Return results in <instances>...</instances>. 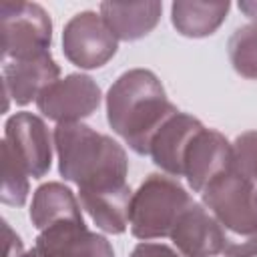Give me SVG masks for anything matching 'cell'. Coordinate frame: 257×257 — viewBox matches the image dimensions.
<instances>
[{
    "mask_svg": "<svg viewBox=\"0 0 257 257\" xmlns=\"http://www.w3.org/2000/svg\"><path fill=\"white\" fill-rule=\"evenodd\" d=\"M4 237H6V257H24V245L20 241V237L12 231V227L4 221Z\"/></svg>",
    "mask_w": 257,
    "mask_h": 257,
    "instance_id": "22",
    "label": "cell"
},
{
    "mask_svg": "<svg viewBox=\"0 0 257 257\" xmlns=\"http://www.w3.org/2000/svg\"><path fill=\"white\" fill-rule=\"evenodd\" d=\"M229 8V2L177 0L171 4V22L187 38H205L225 22Z\"/></svg>",
    "mask_w": 257,
    "mask_h": 257,
    "instance_id": "17",
    "label": "cell"
},
{
    "mask_svg": "<svg viewBox=\"0 0 257 257\" xmlns=\"http://www.w3.org/2000/svg\"><path fill=\"white\" fill-rule=\"evenodd\" d=\"M163 12L161 2H102L100 16L116 40H139L153 32Z\"/></svg>",
    "mask_w": 257,
    "mask_h": 257,
    "instance_id": "15",
    "label": "cell"
},
{
    "mask_svg": "<svg viewBox=\"0 0 257 257\" xmlns=\"http://www.w3.org/2000/svg\"><path fill=\"white\" fill-rule=\"evenodd\" d=\"M169 239L183 257L223 255V231L205 205L197 201H193L179 217Z\"/></svg>",
    "mask_w": 257,
    "mask_h": 257,
    "instance_id": "11",
    "label": "cell"
},
{
    "mask_svg": "<svg viewBox=\"0 0 257 257\" xmlns=\"http://www.w3.org/2000/svg\"><path fill=\"white\" fill-rule=\"evenodd\" d=\"M233 163V143H229L219 131L203 126L185 153L183 177L195 193H203L205 187L221 173L229 171Z\"/></svg>",
    "mask_w": 257,
    "mask_h": 257,
    "instance_id": "9",
    "label": "cell"
},
{
    "mask_svg": "<svg viewBox=\"0 0 257 257\" xmlns=\"http://www.w3.org/2000/svg\"><path fill=\"white\" fill-rule=\"evenodd\" d=\"M116 36L102 16L92 10L74 14L62 30V52L78 68L92 70L104 66L116 54Z\"/></svg>",
    "mask_w": 257,
    "mask_h": 257,
    "instance_id": "6",
    "label": "cell"
},
{
    "mask_svg": "<svg viewBox=\"0 0 257 257\" xmlns=\"http://www.w3.org/2000/svg\"><path fill=\"white\" fill-rule=\"evenodd\" d=\"M58 74H60V66L56 64L50 52L22 60H4L2 82H4L6 108H8V98H12L20 106L36 100L46 86L58 80Z\"/></svg>",
    "mask_w": 257,
    "mask_h": 257,
    "instance_id": "12",
    "label": "cell"
},
{
    "mask_svg": "<svg viewBox=\"0 0 257 257\" xmlns=\"http://www.w3.org/2000/svg\"><path fill=\"white\" fill-rule=\"evenodd\" d=\"M128 257H183V255H179L175 249H171L165 243H149V241H143V243H139L131 251Z\"/></svg>",
    "mask_w": 257,
    "mask_h": 257,
    "instance_id": "21",
    "label": "cell"
},
{
    "mask_svg": "<svg viewBox=\"0 0 257 257\" xmlns=\"http://www.w3.org/2000/svg\"><path fill=\"white\" fill-rule=\"evenodd\" d=\"M100 86L88 74H68L46 86L36 98L38 110L58 124L80 122L96 112L100 104Z\"/></svg>",
    "mask_w": 257,
    "mask_h": 257,
    "instance_id": "7",
    "label": "cell"
},
{
    "mask_svg": "<svg viewBox=\"0 0 257 257\" xmlns=\"http://www.w3.org/2000/svg\"><path fill=\"white\" fill-rule=\"evenodd\" d=\"M239 10L249 20H253V24H257V0H241L239 2Z\"/></svg>",
    "mask_w": 257,
    "mask_h": 257,
    "instance_id": "23",
    "label": "cell"
},
{
    "mask_svg": "<svg viewBox=\"0 0 257 257\" xmlns=\"http://www.w3.org/2000/svg\"><path fill=\"white\" fill-rule=\"evenodd\" d=\"M235 169L257 185V131L239 135L233 143Z\"/></svg>",
    "mask_w": 257,
    "mask_h": 257,
    "instance_id": "20",
    "label": "cell"
},
{
    "mask_svg": "<svg viewBox=\"0 0 257 257\" xmlns=\"http://www.w3.org/2000/svg\"><path fill=\"white\" fill-rule=\"evenodd\" d=\"M2 58L22 60L50 52L52 20L36 2H0Z\"/></svg>",
    "mask_w": 257,
    "mask_h": 257,
    "instance_id": "5",
    "label": "cell"
},
{
    "mask_svg": "<svg viewBox=\"0 0 257 257\" xmlns=\"http://www.w3.org/2000/svg\"><path fill=\"white\" fill-rule=\"evenodd\" d=\"M4 145L16 155L28 177L40 179L52 165V139L46 122L32 112H16L6 120Z\"/></svg>",
    "mask_w": 257,
    "mask_h": 257,
    "instance_id": "8",
    "label": "cell"
},
{
    "mask_svg": "<svg viewBox=\"0 0 257 257\" xmlns=\"http://www.w3.org/2000/svg\"><path fill=\"white\" fill-rule=\"evenodd\" d=\"M4 205L22 207L28 199V173L10 151L8 145L2 143V195Z\"/></svg>",
    "mask_w": 257,
    "mask_h": 257,
    "instance_id": "19",
    "label": "cell"
},
{
    "mask_svg": "<svg viewBox=\"0 0 257 257\" xmlns=\"http://www.w3.org/2000/svg\"><path fill=\"white\" fill-rule=\"evenodd\" d=\"M177 112L155 72L131 68L106 92V120L137 155H149V145L163 122Z\"/></svg>",
    "mask_w": 257,
    "mask_h": 257,
    "instance_id": "1",
    "label": "cell"
},
{
    "mask_svg": "<svg viewBox=\"0 0 257 257\" xmlns=\"http://www.w3.org/2000/svg\"><path fill=\"white\" fill-rule=\"evenodd\" d=\"M201 203L223 231L225 257H257V185L235 165L213 179Z\"/></svg>",
    "mask_w": 257,
    "mask_h": 257,
    "instance_id": "3",
    "label": "cell"
},
{
    "mask_svg": "<svg viewBox=\"0 0 257 257\" xmlns=\"http://www.w3.org/2000/svg\"><path fill=\"white\" fill-rule=\"evenodd\" d=\"M131 199L133 191L126 183L78 189L80 207L88 213L96 229L108 235H120L126 231L131 221Z\"/></svg>",
    "mask_w": 257,
    "mask_h": 257,
    "instance_id": "14",
    "label": "cell"
},
{
    "mask_svg": "<svg viewBox=\"0 0 257 257\" xmlns=\"http://www.w3.org/2000/svg\"><path fill=\"white\" fill-rule=\"evenodd\" d=\"M58 173L78 189L126 183L128 159L122 145L84 122H62L54 128Z\"/></svg>",
    "mask_w": 257,
    "mask_h": 257,
    "instance_id": "2",
    "label": "cell"
},
{
    "mask_svg": "<svg viewBox=\"0 0 257 257\" xmlns=\"http://www.w3.org/2000/svg\"><path fill=\"white\" fill-rule=\"evenodd\" d=\"M30 221L38 231H44L64 221H84L80 203L74 193L62 183H44L32 195Z\"/></svg>",
    "mask_w": 257,
    "mask_h": 257,
    "instance_id": "16",
    "label": "cell"
},
{
    "mask_svg": "<svg viewBox=\"0 0 257 257\" xmlns=\"http://www.w3.org/2000/svg\"><path fill=\"white\" fill-rule=\"evenodd\" d=\"M193 203L187 189L169 175H149L131 199V233L141 241L171 237L173 227Z\"/></svg>",
    "mask_w": 257,
    "mask_h": 257,
    "instance_id": "4",
    "label": "cell"
},
{
    "mask_svg": "<svg viewBox=\"0 0 257 257\" xmlns=\"http://www.w3.org/2000/svg\"><path fill=\"white\" fill-rule=\"evenodd\" d=\"M227 52L237 74L257 80V24L237 28L227 42Z\"/></svg>",
    "mask_w": 257,
    "mask_h": 257,
    "instance_id": "18",
    "label": "cell"
},
{
    "mask_svg": "<svg viewBox=\"0 0 257 257\" xmlns=\"http://www.w3.org/2000/svg\"><path fill=\"white\" fill-rule=\"evenodd\" d=\"M201 128H203V122L199 118L177 110L155 133V137L149 145V157L165 175L175 177V179L183 177L185 153H187L193 137Z\"/></svg>",
    "mask_w": 257,
    "mask_h": 257,
    "instance_id": "13",
    "label": "cell"
},
{
    "mask_svg": "<svg viewBox=\"0 0 257 257\" xmlns=\"http://www.w3.org/2000/svg\"><path fill=\"white\" fill-rule=\"evenodd\" d=\"M34 249L40 257H114L108 239L90 231L84 221H64L40 231Z\"/></svg>",
    "mask_w": 257,
    "mask_h": 257,
    "instance_id": "10",
    "label": "cell"
}]
</instances>
